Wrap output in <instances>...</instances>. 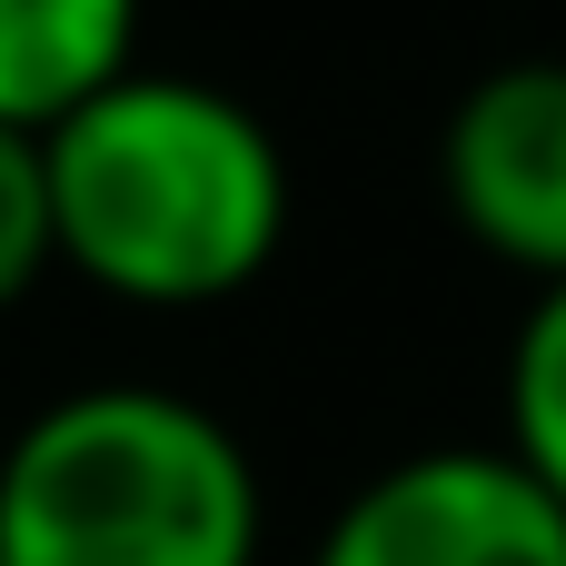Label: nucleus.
<instances>
[{
  "mask_svg": "<svg viewBox=\"0 0 566 566\" xmlns=\"http://www.w3.org/2000/svg\"><path fill=\"white\" fill-rule=\"evenodd\" d=\"M50 149L60 269L129 308H219L289 239V159L249 99L189 70H119Z\"/></svg>",
  "mask_w": 566,
  "mask_h": 566,
  "instance_id": "obj_1",
  "label": "nucleus"
},
{
  "mask_svg": "<svg viewBox=\"0 0 566 566\" xmlns=\"http://www.w3.org/2000/svg\"><path fill=\"white\" fill-rule=\"evenodd\" d=\"M259 468L179 388H70L0 448V566H259Z\"/></svg>",
  "mask_w": 566,
  "mask_h": 566,
  "instance_id": "obj_2",
  "label": "nucleus"
},
{
  "mask_svg": "<svg viewBox=\"0 0 566 566\" xmlns=\"http://www.w3.org/2000/svg\"><path fill=\"white\" fill-rule=\"evenodd\" d=\"M308 566H566V507L507 448H418L328 517Z\"/></svg>",
  "mask_w": 566,
  "mask_h": 566,
  "instance_id": "obj_3",
  "label": "nucleus"
},
{
  "mask_svg": "<svg viewBox=\"0 0 566 566\" xmlns=\"http://www.w3.org/2000/svg\"><path fill=\"white\" fill-rule=\"evenodd\" d=\"M438 179L458 229L527 269L537 289L566 279V60H507L488 70L438 139Z\"/></svg>",
  "mask_w": 566,
  "mask_h": 566,
  "instance_id": "obj_4",
  "label": "nucleus"
},
{
  "mask_svg": "<svg viewBox=\"0 0 566 566\" xmlns=\"http://www.w3.org/2000/svg\"><path fill=\"white\" fill-rule=\"evenodd\" d=\"M139 70V0H0V129H60Z\"/></svg>",
  "mask_w": 566,
  "mask_h": 566,
  "instance_id": "obj_5",
  "label": "nucleus"
},
{
  "mask_svg": "<svg viewBox=\"0 0 566 566\" xmlns=\"http://www.w3.org/2000/svg\"><path fill=\"white\" fill-rule=\"evenodd\" d=\"M507 458L566 507V279L537 289V308L507 348Z\"/></svg>",
  "mask_w": 566,
  "mask_h": 566,
  "instance_id": "obj_6",
  "label": "nucleus"
},
{
  "mask_svg": "<svg viewBox=\"0 0 566 566\" xmlns=\"http://www.w3.org/2000/svg\"><path fill=\"white\" fill-rule=\"evenodd\" d=\"M60 269V219H50V149L40 129H0V308Z\"/></svg>",
  "mask_w": 566,
  "mask_h": 566,
  "instance_id": "obj_7",
  "label": "nucleus"
}]
</instances>
